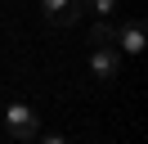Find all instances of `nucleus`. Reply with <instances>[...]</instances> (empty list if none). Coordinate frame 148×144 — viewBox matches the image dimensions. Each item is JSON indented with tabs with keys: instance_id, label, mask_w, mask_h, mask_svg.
I'll return each mask as SVG.
<instances>
[{
	"instance_id": "7ed1b4c3",
	"label": "nucleus",
	"mask_w": 148,
	"mask_h": 144,
	"mask_svg": "<svg viewBox=\"0 0 148 144\" xmlns=\"http://www.w3.org/2000/svg\"><path fill=\"white\" fill-rule=\"evenodd\" d=\"M40 9H45V18L54 27H72V23H81L85 0H40Z\"/></svg>"
},
{
	"instance_id": "423d86ee",
	"label": "nucleus",
	"mask_w": 148,
	"mask_h": 144,
	"mask_svg": "<svg viewBox=\"0 0 148 144\" xmlns=\"http://www.w3.org/2000/svg\"><path fill=\"white\" fill-rule=\"evenodd\" d=\"M85 5H90L99 18H108V14H117V5H121V0H85Z\"/></svg>"
},
{
	"instance_id": "39448f33",
	"label": "nucleus",
	"mask_w": 148,
	"mask_h": 144,
	"mask_svg": "<svg viewBox=\"0 0 148 144\" xmlns=\"http://www.w3.org/2000/svg\"><path fill=\"white\" fill-rule=\"evenodd\" d=\"M90 41H94V45H117V27H112V23H103V18H99V23L90 27Z\"/></svg>"
},
{
	"instance_id": "f03ea898",
	"label": "nucleus",
	"mask_w": 148,
	"mask_h": 144,
	"mask_svg": "<svg viewBox=\"0 0 148 144\" xmlns=\"http://www.w3.org/2000/svg\"><path fill=\"white\" fill-rule=\"evenodd\" d=\"M90 72H94V81H117L121 77V50L117 45H94Z\"/></svg>"
},
{
	"instance_id": "f257e3e1",
	"label": "nucleus",
	"mask_w": 148,
	"mask_h": 144,
	"mask_svg": "<svg viewBox=\"0 0 148 144\" xmlns=\"http://www.w3.org/2000/svg\"><path fill=\"white\" fill-rule=\"evenodd\" d=\"M5 131H9V140H40V122H36V113L27 104L5 108Z\"/></svg>"
},
{
	"instance_id": "20e7f679",
	"label": "nucleus",
	"mask_w": 148,
	"mask_h": 144,
	"mask_svg": "<svg viewBox=\"0 0 148 144\" xmlns=\"http://www.w3.org/2000/svg\"><path fill=\"white\" fill-rule=\"evenodd\" d=\"M117 50L144 54V23H139V18H126V23L117 27Z\"/></svg>"
}]
</instances>
